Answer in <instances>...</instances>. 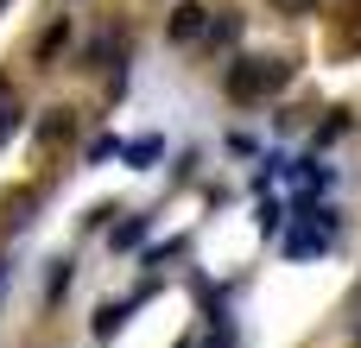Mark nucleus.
<instances>
[{
  "instance_id": "f257e3e1",
  "label": "nucleus",
  "mask_w": 361,
  "mask_h": 348,
  "mask_svg": "<svg viewBox=\"0 0 361 348\" xmlns=\"http://www.w3.org/2000/svg\"><path fill=\"white\" fill-rule=\"evenodd\" d=\"M292 70L286 63H267V57H241L235 70H228V95H241V101H254V95H267V89H279Z\"/></svg>"
},
{
  "instance_id": "f03ea898",
  "label": "nucleus",
  "mask_w": 361,
  "mask_h": 348,
  "mask_svg": "<svg viewBox=\"0 0 361 348\" xmlns=\"http://www.w3.org/2000/svg\"><path fill=\"white\" fill-rule=\"evenodd\" d=\"M203 32V6H178L171 13V38H197Z\"/></svg>"
},
{
  "instance_id": "7ed1b4c3",
  "label": "nucleus",
  "mask_w": 361,
  "mask_h": 348,
  "mask_svg": "<svg viewBox=\"0 0 361 348\" xmlns=\"http://www.w3.org/2000/svg\"><path fill=\"white\" fill-rule=\"evenodd\" d=\"M140 241H146V222H140V216H127V222L114 228V247H140Z\"/></svg>"
},
{
  "instance_id": "20e7f679",
  "label": "nucleus",
  "mask_w": 361,
  "mask_h": 348,
  "mask_svg": "<svg viewBox=\"0 0 361 348\" xmlns=\"http://www.w3.org/2000/svg\"><path fill=\"white\" fill-rule=\"evenodd\" d=\"M121 317H127V304H102V311H95V330H102V336H114V330H121Z\"/></svg>"
},
{
  "instance_id": "39448f33",
  "label": "nucleus",
  "mask_w": 361,
  "mask_h": 348,
  "mask_svg": "<svg viewBox=\"0 0 361 348\" xmlns=\"http://www.w3.org/2000/svg\"><path fill=\"white\" fill-rule=\"evenodd\" d=\"M127 159H133V165H146V159H159V139H133V146H127Z\"/></svg>"
},
{
  "instance_id": "423d86ee",
  "label": "nucleus",
  "mask_w": 361,
  "mask_h": 348,
  "mask_svg": "<svg viewBox=\"0 0 361 348\" xmlns=\"http://www.w3.org/2000/svg\"><path fill=\"white\" fill-rule=\"evenodd\" d=\"M279 6H292V13H298V6H311V0H279Z\"/></svg>"
}]
</instances>
